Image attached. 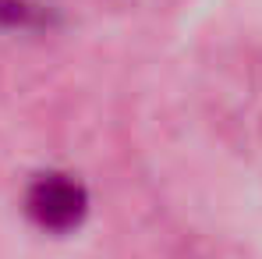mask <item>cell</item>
Instances as JSON below:
<instances>
[{"instance_id": "6da1fadb", "label": "cell", "mask_w": 262, "mask_h": 259, "mask_svg": "<svg viewBox=\"0 0 262 259\" xmlns=\"http://www.w3.org/2000/svg\"><path fill=\"white\" fill-rule=\"evenodd\" d=\"M89 195L85 188L64 174H46L29 188V213L39 227L50 231H68L85 216Z\"/></svg>"}]
</instances>
